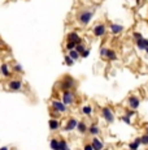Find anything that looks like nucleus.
Returning a JSON list of instances; mask_svg holds the SVG:
<instances>
[{
	"mask_svg": "<svg viewBox=\"0 0 148 150\" xmlns=\"http://www.w3.org/2000/svg\"><path fill=\"white\" fill-rule=\"evenodd\" d=\"M76 80L73 78L72 76H65L64 80L61 81V84H60V86H61L62 90H72L74 86H76Z\"/></svg>",
	"mask_w": 148,
	"mask_h": 150,
	"instance_id": "f257e3e1",
	"label": "nucleus"
},
{
	"mask_svg": "<svg viewBox=\"0 0 148 150\" xmlns=\"http://www.w3.org/2000/svg\"><path fill=\"white\" fill-rule=\"evenodd\" d=\"M92 16H94V12L92 11H83L79 13L78 20L83 26H87L90 24V21L92 20Z\"/></svg>",
	"mask_w": 148,
	"mask_h": 150,
	"instance_id": "f03ea898",
	"label": "nucleus"
},
{
	"mask_svg": "<svg viewBox=\"0 0 148 150\" xmlns=\"http://www.w3.org/2000/svg\"><path fill=\"white\" fill-rule=\"evenodd\" d=\"M101 115H103V118L105 119L106 123H113L115 122V115H113L112 110L109 107H103L101 108Z\"/></svg>",
	"mask_w": 148,
	"mask_h": 150,
	"instance_id": "7ed1b4c3",
	"label": "nucleus"
},
{
	"mask_svg": "<svg viewBox=\"0 0 148 150\" xmlns=\"http://www.w3.org/2000/svg\"><path fill=\"white\" fill-rule=\"evenodd\" d=\"M62 103L66 106H70L72 103H74V94L70 90H64V93H62Z\"/></svg>",
	"mask_w": 148,
	"mask_h": 150,
	"instance_id": "20e7f679",
	"label": "nucleus"
},
{
	"mask_svg": "<svg viewBox=\"0 0 148 150\" xmlns=\"http://www.w3.org/2000/svg\"><path fill=\"white\" fill-rule=\"evenodd\" d=\"M51 108H53V110H56L57 112H60V114H64L65 111L68 110L66 108V105H64L62 102H60V101H52V103H51Z\"/></svg>",
	"mask_w": 148,
	"mask_h": 150,
	"instance_id": "39448f33",
	"label": "nucleus"
},
{
	"mask_svg": "<svg viewBox=\"0 0 148 150\" xmlns=\"http://www.w3.org/2000/svg\"><path fill=\"white\" fill-rule=\"evenodd\" d=\"M105 25L104 24H96L95 28H94V30H92V33H94V35L95 37H103L104 34H105Z\"/></svg>",
	"mask_w": 148,
	"mask_h": 150,
	"instance_id": "423d86ee",
	"label": "nucleus"
},
{
	"mask_svg": "<svg viewBox=\"0 0 148 150\" xmlns=\"http://www.w3.org/2000/svg\"><path fill=\"white\" fill-rule=\"evenodd\" d=\"M127 105H129V107L130 108L137 110V108L139 107V105H140V101H139V98H138L137 95H130L127 98Z\"/></svg>",
	"mask_w": 148,
	"mask_h": 150,
	"instance_id": "0eeeda50",
	"label": "nucleus"
},
{
	"mask_svg": "<svg viewBox=\"0 0 148 150\" xmlns=\"http://www.w3.org/2000/svg\"><path fill=\"white\" fill-rule=\"evenodd\" d=\"M77 123H78V120H77V119L70 118V119L68 120V123L65 124L64 130H65V132H72V130H74V129H76V127H77Z\"/></svg>",
	"mask_w": 148,
	"mask_h": 150,
	"instance_id": "6e6552de",
	"label": "nucleus"
},
{
	"mask_svg": "<svg viewBox=\"0 0 148 150\" xmlns=\"http://www.w3.org/2000/svg\"><path fill=\"white\" fill-rule=\"evenodd\" d=\"M91 146L94 150H100L104 147V144L100 141L99 139H96V137H94V139L91 140Z\"/></svg>",
	"mask_w": 148,
	"mask_h": 150,
	"instance_id": "1a4fd4ad",
	"label": "nucleus"
},
{
	"mask_svg": "<svg viewBox=\"0 0 148 150\" xmlns=\"http://www.w3.org/2000/svg\"><path fill=\"white\" fill-rule=\"evenodd\" d=\"M9 89L11 90H20L21 88H22V82L18 81V80H14V81H11L9 82Z\"/></svg>",
	"mask_w": 148,
	"mask_h": 150,
	"instance_id": "9d476101",
	"label": "nucleus"
},
{
	"mask_svg": "<svg viewBox=\"0 0 148 150\" xmlns=\"http://www.w3.org/2000/svg\"><path fill=\"white\" fill-rule=\"evenodd\" d=\"M87 130H88V133L92 134V136H98V134H100V128H99L96 124L90 125V127L87 128Z\"/></svg>",
	"mask_w": 148,
	"mask_h": 150,
	"instance_id": "9b49d317",
	"label": "nucleus"
},
{
	"mask_svg": "<svg viewBox=\"0 0 148 150\" xmlns=\"http://www.w3.org/2000/svg\"><path fill=\"white\" fill-rule=\"evenodd\" d=\"M50 129L52 130V132H55V130H59L60 129V122L57 119H51L50 120Z\"/></svg>",
	"mask_w": 148,
	"mask_h": 150,
	"instance_id": "f8f14e48",
	"label": "nucleus"
},
{
	"mask_svg": "<svg viewBox=\"0 0 148 150\" xmlns=\"http://www.w3.org/2000/svg\"><path fill=\"white\" fill-rule=\"evenodd\" d=\"M109 28H110V30H112L113 34H120L121 31L123 30V28L121 25H118V24H110Z\"/></svg>",
	"mask_w": 148,
	"mask_h": 150,
	"instance_id": "ddd939ff",
	"label": "nucleus"
},
{
	"mask_svg": "<svg viewBox=\"0 0 148 150\" xmlns=\"http://www.w3.org/2000/svg\"><path fill=\"white\" fill-rule=\"evenodd\" d=\"M76 129L78 130L79 133H82V134H83V133H86V132H87V125H86V123H84V122H78V123H77Z\"/></svg>",
	"mask_w": 148,
	"mask_h": 150,
	"instance_id": "4468645a",
	"label": "nucleus"
},
{
	"mask_svg": "<svg viewBox=\"0 0 148 150\" xmlns=\"http://www.w3.org/2000/svg\"><path fill=\"white\" fill-rule=\"evenodd\" d=\"M68 41H70V42H76V43L82 42L79 35L77 34V33H69V34H68Z\"/></svg>",
	"mask_w": 148,
	"mask_h": 150,
	"instance_id": "2eb2a0df",
	"label": "nucleus"
},
{
	"mask_svg": "<svg viewBox=\"0 0 148 150\" xmlns=\"http://www.w3.org/2000/svg\"><path fill=\"white\" fill-rule=\"evenodd\" d=\"M147 41L145 38H139V39H137V47L139 48V50H144L145 47H147Z\"/></svg>",
	"mask_w": 148,
	"mask_h": 150,
	"instance_id": "dca6fc26",
	"label": "nucleus"
},
{
	"mask_svg": "<svg viewBox=\"0 0 148 150\" xmlns=\"http://www.w3.org/2000/svg\"><path fill=\"white\" fill-rule=\"evenodd\" d=\"M105 59H108V60H117V54H116L113 50H106V54H105Z\"/></svg>",
	"mask_w": 148,
	"mask_h": 150,
	"instance_id": "f3484780",
	"label": "nucleus"
},
{
	"mask_svg": "<svg viewBox=\"0 0 148 150\" xmlns=\"http://www.w3.org/2000/svg\"><path fill=\"white\" fill-rule=\"evenodd\" d=\"M82 112H83V115H86V116H91V114H92V106L91 105L83 106V107H82Z\"/></svg>",
	"mask_w": 148,
	"mask_h": 150,
	"instance_id": "a211bd4d",
	"label": "nucleus"
},
{
	"mask_svg": "<svg viewBox=\"0 0 148 150\" xmlns=\"http://www.w3.org/2000/svg\"><path fill=\"white\" fill-rule=\"evenodd\" d=\"M139 146H140V140H139V137H138V139H135L134 141L131 142V144H129V147H130V149H133V150L139 149Z\"/></svg>",
	"mask_w": 148,
	"mask_h": 150,
	"instance_id": "6ab92c4d",
	"label": "nucleus"
},
{
	"mask_svg": "<svg viewBox=\"0 0 148 150\" xmlns=\"http://www.w3.org/2000/svg\"><path fill=\"white\" fill-rule=\"evenodd\" d=\"M68 55H69V56L72 57V59L74 60V61H76V60H78V57L81 56V55H79L78 52L76 51V48H73V50H69V52H68Z\"/></svg>",
	"mask_w": 148,
	"mask_h": 150,
	"instance_id": "aec40b11",
	"label": "nucleus"
},
{
	"mask_svg": "<svg viewBox=\"0 0 148 150\" xmlns=\"http://www.w3.org/2000/svg\"><path fill=\"white\" fill-rule=\"evenodd\" d=\"M69 149V145L66 144L65 140H59V150H68Z\"/></svg>",
	"mask_w": 148,
	"mask_h": 150,
	"instance_id": "412c9836",
	"label": "nucleus"
},
{
	"mask_svg": "<svg viewBox=\"0 0 148 150\" xmlns=\"http://www.w3.org/2000/svg\"><path fill=\"white\" fill-rule=\"evenodd\" d=\"M84 50H86V46H84V45H83V43H82V42H79V43H77V46H76V51H77V52H78V54H79V55H81V54H82V52H83V51H84Z\"/></svg>",
	"mask_w": 148,
	"mask_h": 150,
	"instance_id": "4be33fe9",
	"label": "nucleus"
},
{
	"mask_svg": "<svg viewBox=\"0 0 148 150\" xmlns=\"http://www.w3.org/2000/svg\"><path fill=\"white\" fill-rule=\"evenodd\" d=\"M50 146L52 147L53 150H59V140L57 139H52L50 142Z\"/></svg>",
	"mask_w": 148,
	"mask_h": 150,
	"instance_id": "5701e85b",
	"label": "nucleus"
},
{
	"mask_svg": "<svg viewBox=\"0 0 148 150\" xmlns=\"http://www.w3.org/2000/svg\"><path fill=\"white\" fill-rule=\"evenodd\" d=\"M0 69H1V73H3L5 77H8L9 74H11V73H9V69H8V65H7V64H3L1 67H0Z\"/></svg>",
	"mask_w": 148,
	"mask_h": 150,
	"instance_id": "b1692460",
	"label": "nucleus"
},
{
	"mask_svg": "<svg viewBox=\"0 0 148 150\" xmlns=\"http://www.w3.org/2000/svg\"><path fill=\"white\" fill-rule=\"evenodd\" d=\"M139 140H140V145H148V133H145L142 137H139Z\"/></svg>",
	"mask_w": 148,
	"mask_h": 150,
	"instance_id": "393cba45",
	"label": "nucleus"
},
{
	"mask_svg": "<svg viewBox=\"0 0 148 150\" xmlns=\"http://www.w3.org/2000/svg\"><path fill=\"white\" fill-rule=\"evenodd\" d=\"M76 46H77V43L76 42H70V41H68V43H66V50L69 51V50H73V48H76Z\"/></svg>",
	"mask_w": 148,
	"mask_h": 150,
	"instance_id": "a878e982",
	"label": "nucleus"
},
{
	"mask_svg": "<svg viewBox=\"0 0 148 150\" xmlns=\"http://www.w3.org/2000/svg\"><path fill=\"white\" fill-rule=\"evenodd\" d=\"M65 64H68V65H73V64H74V60H73L72 57L69 56V55H66V56H65Z\"/></svg>",
	"mask_w": 148,
	"mask_h": 150,
	"instance_id": "bb28decb",
	"label": "nucleus"
},
{
	"mask_svg": "<svg viewBox=\"0 0 148 150\" xmlns=\"http://www.w3.org/2000/svg\"><path fill=\"white\" fill-rule=\"evenodd\" d=\"M51 116H52V119H57V118L60 116V112H57L56 110L51 108Z\"/></svg>",
	"mask_w": 148,
	"mask_h": 150,
	"instance_id": "cd10ccee",
	"label": "nucleus"
},
{
	"mask_svg": "<svg viewBox=\"0 0 148 150\" xmlns=\"http://www.w3.org/2000/svg\"><path fill=\"white\" fill-rule=\"evenodd\" d=\"M121 119H122V122L125 123V124H127V125H131V120H130V118H129V116L123 115L122 118H121Z\"/></svg>",
	"mask_w": 148,
	"mask_h": 150,
	"instance_id": "c85d7f7f",
	"label": "nucleus"
},
{
	"mask_svg": "<svg viewBox=\"0 0 148 150\" xmlns=\"http://www.w3.org/2000/svg\"><path fill=\"white\" fill-rule=\"evenodd\" d=\"M135 115V110H126V116H129V118H131V116Z\"/></svg>",
	"mask_w": 148,
	"mask_h": 150,
	"instance_id": "c756f323",
	"label": "nucleus"
},
{
	"mask_svg": "<svg viewBox=\"0 0 148 150\" xmlns=\"http://www.w3.org/2000/svg\"><path fill=\"white\" fill-rule=\"evenodd\" d=\"M88 55H90V50H87V48H86V50H84V51L81 54V56L82 57H88Z\"/></svg>",
	"mask_w": 148,
	"mask_h": 150,
	"instance_id": "7c9ffc66",
	"label": "nucleus"
},
{
	"mask_svg": "<svg viewBox=\"0 0 148 150\" xmlns=\"http://www.w3.org/2000/svg\"><path fill=\"white\" fill-rule=\"evenodd\" d=\"M14 71L16 72H22V67H21L20 64H16L14 65Z\"/></svg>",
	"mask_w": 148,
	"mask_h": 150,
	"instance_id": "2f4dec72",
	"label": "nucleus"
},
{
	"mask_svg": "<svg viewBox=\"0 0 148 150\" xmlns=\"http://www.w3.org/2000/svg\"><path fill=\"white\" fill-rule=\"evenodd\" d=\"M106 50H108V48H105V47H104V48H101V51H100V55H101V56H103V57H105Z\"/></svg>",
	"mask_w": 148,
	"mask_h": 150,
	"instance_id": "473e14b6",
	"label": "nucleus"
},
{
	"mask_svg": "<svg viewBox=\"0 0 148 150\" xmlns=\"http://www.w3.org/2000/svg\"><path fill=\"white\" fill-rule=\"evenodd\" d=\"M133 35H134L135 39H139V38H142V34H140V33H137V31H135V33H134Z\"/></svg>",
	"mask_w": 148,
	"mask_h": 150,
	"instance_id": "72a5a7b5",
	"label": "nucleus"
},
{
	"mask_svg": "<svg viewBox=\"0 0 148 150\" xmlns=\"http://www.w3.org/2000/svg\"><path fill=\"white\" fill-rule=\"evenodd\" d=\"M84 150H92V146L91 145H88V144L84 145Z\"/></svg>",
	"mask_w": 148,
	"mask_h": 150,
	"instance_id": "f704fd0d",
	"label": "nucleus"
},
{
	"mask_svg": "<svg viewBox=\"0 0 148 150\" xmlns=\"http://www.w3.org/2000/svg\"><path fill=\"white\" fill-rule=\"evenodd\" d=\"M144 51L147 52V54H148V47H145V48H144Z\"/></svg>",
	"mask_w": 148,
	"mask_h": 150,
	"instance_id": "c9c22d12",
	"label": "nucleus"
},
{
	"mask_svg": "<svg viewBox=\"0 0 148 150\" xmlns=\"http://www.w3.org/2000/svg\"><path fill=\"white\" fill-rule=\"evenodd\" d=\"M139 3H140V0H137V4H138V5H139Z\"/></svg>",
	"mask_w": 148,
	"mask_h": 150,
	"instance_id": "e433bc0d",
	"label": "nucleus"
},
{
	"mask_svg": "<svg viewBox=\"0 0 148 150\" xmlns=\"http://www.w3.org/2000/svg\"><path fill=\"white\" fill-rule=\"evenodd\" d=\"M1 46H3V42H1V41H0V47H1Z\"/></svg>",
	"mask_w": 148,
	"mask_h": 150,
	"instance_id": "4c0bfd02",
	"label": "nucleus"
},
{
	"mask_svg": "<svg viewBox=\"0 0 148 150\" xmlns=\"http://www.w3.org/2000/svg\"><path fill=\"white\" fill-rule=\"evenodd\" d=\"M147 133H148V127H147Z\"/></svg>",
	"mask_w": 148,
	"mask_h": 150,
	"instance_id": "58836bf2",
	"label": "nucleus"
}]
</instances>
